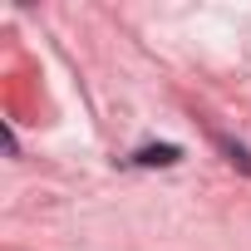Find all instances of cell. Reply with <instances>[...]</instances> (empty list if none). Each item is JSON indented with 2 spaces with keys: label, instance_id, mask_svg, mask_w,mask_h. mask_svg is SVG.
I'll use <instances>...</instances> for the list:
<instances>
[{
  "label": "cell",
  "instance_id": "7a4b0ae2",
  "mask_svg": "<svg viewBox=\"0 0 251 251\" xmlns=\"http://www.w3.org/2000/svg\"><path fill=\"white\" fill-rule=\"evenodd\" d=\"M222 153L236 163V168H246L251 173V148H241V143H231V138H222Z\"/></svg>",
  "mask_w": 251,
  "mask_h": 251
},
{
  "label": "cell",
  "instance_id": "6da1fadb",
  "mask_svg": "<svg viewBox=\"0 0 251 251\" xmlns=\"http://www.w3.org/2000/svg\"><path fill=\"white\" fill-rule=\"evenodd\" d=\"M177 158H182V148H173V143H158V148H138L133 153L138 168H173Z\"/></svg>",
  "mask_w": 251,
  "mask_h": 251
}]
</instances>
